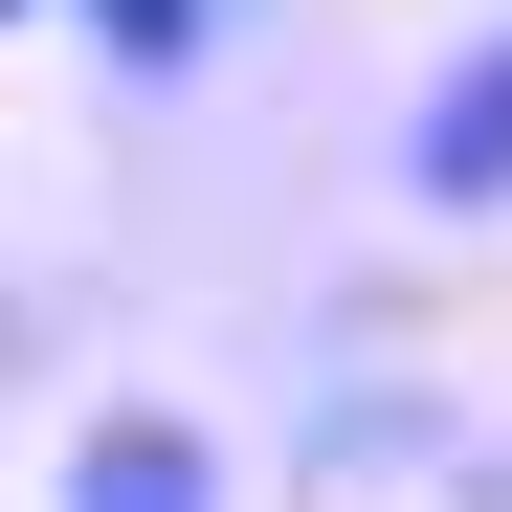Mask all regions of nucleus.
Masks as SVG:
<instances>
[{"mask_svg": "<svg viewBox=\"0 0 512 512\" xmlns=\"http://www.w3.org/2000/svg\"><path fill=\"white\" fill-rule=\"evenodd\" d=\"M401 201H423V223H512V23H468V45L401 90Z\"/></svg>", "mask_w": 512, "mask_h": 512, "instance_id": "obj_1", "label": "nucleus"}, {"mask_svg": "<svg viewBox=\"0 0 512 512\" xmlns=\"http://www.w3.org/2000/svg\"><path fill=\"white\" fill-rule=\"evenodd\" d=\"M45 512H245V490H223V423L201 401H90L67 468H45Z\"/></svg>", "mask_w": 512, "mask_h": 512, "instance_id": "obj_2", "label": "nucleus"}, {"mask_svg": "<svg viewBox=\"0 0 512 512\" xmlns=\"http://www.w3.org/2000/svg\"><path fill=\"white\" fill-rule=\"evenodd\" d=\"M67 45H90L112 90H201V67H223V0H67Z\"/></svg>", "mask_w": 512, "mask_h": 512, "instance_id": "obj_3", "label": "nucleus"}, {"mask_svg": "<svg viewBox=\"0 0 512 512\" xmlns=\"http://www.w3.org/2000/svg\"><path fill=\"white\" fill-rule=\"evenodd\" d=\"M0 23H45V0H0Z\"/></svg>", "mask_w": 512, "mask_h": 512, "instance_id": "obj_4", "label": "nucleus"}]
</instances>
